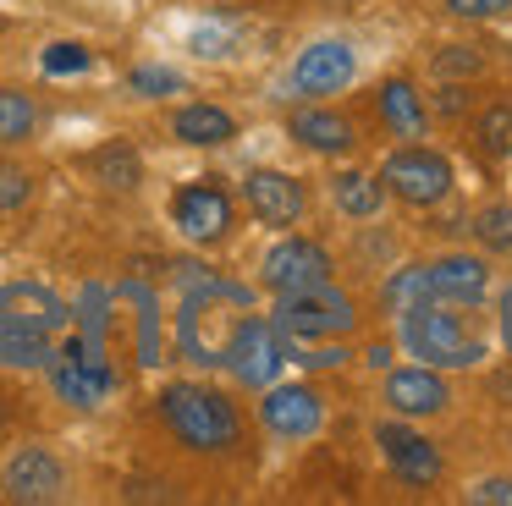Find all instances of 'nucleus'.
I'll list each match as a JSON object with an SVG mask.
<instances>
[{
  "instance_id": "obj_35",
  "label": "nucleus",
  "mask_w": 512,
  "mask_h": 506,
  "mask_svg": "<svg viewBox=\"0 0 512 506\" xmlns=\"http://www.w3.org/2000/svg\"><path fill=\"white\" fill-rule=\"evenodd\" d=\"M0 429H6V402H0Z\"/></svg>"
},
{
  "instance_id": "obj_27",
  "label": "nucleus",
  "mask_w": 512,
  "mask_h": 506,
  "mask_svg": "<svg viewBox=\"0 0 512 506\" xmlns=\"http://www.w3.org/2000/svg\"><path fill=\"white\" fill-rule=\"evenodd\" d=\"M28 198H34V171L17 160H0V215H17Z\"/></svg>"
},
{
  "instance_id": "obj_18",
  "label": "nucleus",
  "mask_w": 512,
  "mask_h": 506,
  "mask_svg": "<svg viewBox=\"0 0 512 506\" xmlns=\"http://www.w3.org/2000/svg\"><path fill=\"white\" fill-rule=\"evenodd\" d=\"M375 110H380V127L391 132V138H430V99L419 94V83L413 77H386V83L375 88Z\"/></svg>"
},
{
  "instance_id": "obj_13",
  "label": "nucleus",
  "mask_w": 512,
  "mask_h": 506,
  "mask_svg": "<svg viewBox=\"0 0 512 506\" xmlns=\"http://www.w3.org/2000/svg\"><path fill=\"white\" fill-rule=\"evenodd\" d=\"M380 402L391 418H441L452 407V380H446V369H430L419 358L391 363L380 380Z\"/></svg>"
},
{
  "instance_id": "obj_10",
  "label": "nucleus",
  "mask_w": 512,
  "mask_h": 506,
  "mask_svg": "<svg viewBox=\"0 0 512 506\" xmlns=\"http://www.w3.org/2000/svg\"><path fill=\"white\" fill-rule=\"evenodd\" d=\"M45 369H50V385H56L61 402L83 407V413H94L116 385V369L105 363V352L89 347V341H78V336H61L56 358H50Z\"/></svg>"
},
{
  "instance_id": "obj_22",
  "label": "nucleus",
  "mask_w": 512,
  "mask_h": 506,
  "mask_svg": "<svg viewBox=\"0 0 512 506\" xmlns=\"http://www.w3.org/2000/svg\"><path fill=\"white\" fill-rule=\"evenodd\" d=\"M474 143L490 160H512V99H490L474 116Z\"/></svg>"
},
{
  "instance_id": "obj_24",
  "label": "nucleus",
  "mask_w": 512,
  "mask_h": 506,
  "mask_svg": "<svg viewBox=\"0 0 512 506\" xmlns=\"http://www.w3.org/2000/svg\"><path fill=\"white\" fill-rule=\"evenodd\" d=\"M424 297H430V275H424V259H419V264H402V270H391L386 286H380V308H386L391 319H397L402 308L424 303Z\"/></svg>"
},
{
  "instance_id": "obj_14",
  "label": "nucleus",
  "mask_w": 512,
  "mask_h": 506,
  "mask_svg": "<svg viewBox=\"0 0 512 506\" xmlns=\"http://www.w3.org/2000/svg\"><path fill=\"white\" fill-rule=\"evenodd\" d=\"M243 204L259 226L287 231V226H298L303 209H309V187H303V176L281 171V165H248L243 171Z\"/></svg>"
},
{
  "instance_id": "obj_12",
  "label": "nucleus",
  "mask_w": 512,
  "mask_h": 506,
  "mask_svg": "<svg viewBox=\"0 0 512 506\" xmlns=\"http://www.w3.org/2000/svg\"><path fill=\"white\" fill-rule=\"evenodd\" d=\"M375 446H380L386 468L397 473L402 484H413V490L441 484L446 457H441V446H435L424 429H413V418H380V424H375Z\"/></svg>"
},
{
  "instance_id": "obj_21",
  "label": "nucleus",
  "mask_w": 512,
  "mask_h": 506,
  "mask_svg": "<svg viewBox=\"0 0 512 506\" xmlns=\"http://www.w3.org/2000/svg\"><path fill=\"white\" fill-rule=\"evenodd\" d=\"M89 171H94V182L116 187V193H133L144 182V160L133 154V143H100L89 154Z\"/></svg>"
},
{
  "instance_id": "obj_3",
  "label": "nucleus",
  "mask_w": 512,
  "mask_h": 506,
  "mask_svg": "<svg viewBox=\"0 0 512 506\" xmlns=\"http://www.w3.org/2000/svg\"><path fill=\"white\" fill-rule=\"evenodd\" d=\"M155 402H160L166 429L188 451L221 457V451H232L237 440H243V413H237V402L226 391H215V385H204V380H171Z\"/></svg>"
},
{
  "instance_id": "obj_16",
  "label": "nucleus",
  "mask_w": 512,
  "mask_h": 506,
  "mask_svg": "<svg viewBox=\"0 0 512 506\" xmlns=\"http://www.w3.org/2000/svg\"><path fill=\"white\" fill-rule=\"evenodd\" d=\"M0 495L6 501H23V506L61 501L67 495V468H61V457L50 446H23L0 468Z\"/></svg>"
},
{
  "instance_id": "obj_4",
  "label": "nucleus",
  "mask_w": 512,
  "mask_h": 506,
  "mask_svg": "<svg viewBox=\"0 0 512 506\" xmlns=\"http://www.w3.org/2000/svg\"><path fill=\"white\" fill-rule=\"evenodd\" d=\"M270 325L287 336V347H303V341H347L358 325H364V314H358L353 292H342V286H336V275H331V281L309 286V292L276 297Z\"/></svg>"
},
{
  "instance_id": "obj_1",
  "label": "nucleus",
  "mask_w": 512,
  "mask_h": 506,
  "mask_svg": "<svg viewBox=\"0 0 512 506\" xmlns=\"http://www.w3.org/2000/svg\"><path fill=\"white\" fill-rule=\"evenodd\" d=\"M72 330V303L45 281L0 286V369H45Z\"/></svg>"
},
{
  "instance_id": "obj_30",
  "label": "nucleus",
  "mask_w": 512,
  "mask_h": 506,
  "mask_svg": "<svg viewBox=\"0 0 512 506\" xmlns=\"http://www.w3.org/2000/svg\"><path fill=\"white\" fill-rule=\"evenodd\" d=\"M452 17H463V22H501V17H512V0H441Z\"/></svg>"
},
{
  "instance_id": "obj_19",
  "label": "nucleus",
  "mask_w": 512,
  "mask_h": 506,
  "mask_svg": "<svg viewBox=\"0 0 512 506\" xmlns=\"http://www.w3.org/2000/svg\"><path fill=\"white\" fill-rule=\"evenodd\" d=\"M171 138L188 143V149H226L237 138V116L226 105H210V99H193L171 116Z\"/></svg>"
},
{
  "instance_id": "obj_7",
  "label": "nucleus",
  "mask_w": 512,
  "mask_h": 506,
  "mask_svg": "<svg viewBox=\"0 0 512 506\" xmlns=\"http://www.w3.org/2000/svg\"><path fill=\"white\" fill-rule=\"evenodd\" d=\"M353 83H358V50H353V39H342V33L309 39L298 50V61H292V72H287V94L292 99H336Z\"/></svg>"
},
{
  "instance_id": "obj_11",
  "label": "nucleus",
  "mask_w": 512,
  "mask_h": 506,
  "mask_svg": "<svg viewBox=\"0 0 512 506\" xmlns=\"http://www.w3.org/2000/svg\"><path fill=\"white\" fill-rule=\"evenodd\" d=\"M259 424H265V435L287 440V446L314 440L325 429V396L309 380H270L259 391Z\"/></svg>"
},
{
  "instance_id": "obj_15",
  "label": "nucleus",
  "mask_w": 512,
  "mask_h": 506,
  "mask_svg": "<svg viewBox=\"0 0 512 506\" xmlns=\"http://www.w3.org/2000/svg\"><path fill=\"white\" fill-rule=\"evenodd\" d=\"M287 138L298 149L320 154V160H342L358 149V127L347 110H336L331 99H303L298 110H287Z\"/></svg>"
},
{
  "instance_id": "obj_9",
  "label": "nucleus",
  "mask_w": 512,
  "mask_h": 506,
  "mask_svg": "<svg viewBox=\"0 0 512 506\" xmlns=\"http://www.w3.org/2000/svg\"><path fill=\"white\" fill-rule=\"evenodd\" d=\"M331 275H336L331 248H325V242H314V237H298V231L276 237L265 248V259H259V286H265L270 297L309 292V286L331 281Z\"/></svg>"
},
{
  "instance_id": "obj_34",
  "label": "nucleus",
  "mask_w": 512,
  "mask_h": 506,
  "mask_svg": "<svg viewBox=\"0 0 512 506\" xmlns=\"http://www.w3.org/2000/svg\"><path fill=\"white\" fill-rule=\"evenodd\" d=\"M364 363H369V369H391V363H397V358H391V341H375V347L364 352Z\"/></svg>"
},
{
  "instance_id": "obj_2",
  "label": "nucleus",
  "mask_w": 512,
  "mask_h": 506,
  "mask_svg": "<svg viewBox=\"0 0 512 506\" xmlns=\"http://www.w3.org/2000/svg\"><path fill=\"white\" fill-rule=\"evenodd\" d=\"M397 341L408 358L430 363V369H479L490 358V336L479 330L474 308L441 303V297H424V303L402 308L397 314Z\"/></svg>"
},
{
  "instance_id": "obj_32",
  "label": "nucleus",
  "mask_w": 512,
  "mask_h": 506,
  "mask_svg": "<svg viewBox=\"0 0 512 506\" xmlns=\"http://www.w3.org/2000/svg\"><path fill=\"white\" fill-rule=\"evenodd\" d=\"M468 501H485V506H512V479L507 473H490V479L468 484Z\"/></svg>"
},
{
  "instance_id": "obj_8",
  "label": "nucleus",
  "mask_w": 512,
  "mask_h": 506,
  "mask_svg": "<svg viewBox=\"0 0 512 506\" xmlns=\"http://www.w3.org/2000/svg\"><path fill=\"white\" fill-rule=\"evenodd\" d=\"M171 226L188 242H199V248H215L237 226V198L226 193L221 176H193V182H182L171 193Z\"/></svg>"
},
{
  "instance_id": "obj_6",
  "label": "nucleus",
  "mask_w": 512,
  "mask_h": 506,
  "mask_svg": "<svg viewBox=\"0 0 512 506\" xmlns=\"http://www.w3.org/2000/svg\"><path fill=\"white\" fill-rule=\"evenodd\" d=\"M221 369L232 374L237 385H248V391H265V385L281 380V369H287V336H281L265 314L232 319L226 347H221Z\"/></svg>"
},
{
  "instance_id": "obj_33",
  "label": "nucleus",
  "mask_w": 512,
  "mask_h": 506,
  "mask_svg": "<svg viewBox=\"0 0 512 506\" xmlns=\"http://www.w3.org/2000/svg\"><path fill=\"white\" fill-rule=\"evenodd\" d=\"M496 330H501V347H507V358H512V281L496 292Z\"/></svg>"
},
{
  "instance_id": "obj_20",
  "label": "nucleus",
  "mask_w": 512,
  "mask_h": 506,
  "mask_svg": "<svg viewBox=\"0 0 512 506\" xmlns=\"http://www.w3.org/2000/svg\"><path fill=\"white\" fill-rule=\"evenodd\" d=\"M331 204H336V215H347V220H380V209H386V182H380L375 171L342 165V171L331 176Z\"/></svg>"
},
{
  "instance_id": "obj_29",
  "label": "nucleus",
  "mask_w": 512,
  "mask_h": 506,
  "mask_svg": "<svg viewBox=\"0 0 512 506\" xmlns=\"http://www.w3.org/2000/svg\"><path fill=\"white\" fill-rule=\"evenodd\" d=\"M127 88L138 99H171V94H182V72H171V66H133Z\"/></svg>"
},
{
  "instance_id": "obj_5",
  "label": "nucleus",
  "mask_w": 512,
  "mask_h": 506,
  "mask_svg": "<svg viewBox=\"0 0 512 506\" xmlns=\"http://www.w3.org/2000/svg\"><path fill=\"white\" fill-rule=\"evenodd\" d=\"M375 176L386 182V198H397V204H408V209H441L457 187V171H452V160H446V149H435V143H424V138L397 143V149L380 160Z\"/></svg>"
},
{
  "instance_id": "obj_23",
  "label": "nucleus",
  "mask_w": 512,
  "mask_h": 506,
  "mask_svg": "<svg viewBox=\"0 0 512 506\" xmlns=\"http://www.w3.org/2000/svg\"><path fill=\"white\" fill-rule=\"evenodd\" d=\"M39 127V105L23 94V88H0V149H17L28 143Z\"/></svg>"
},
{
  "instance_id": "obj_17",
  "label": "nucleus",
  "mask_w": 512,
  "mask_h": 506,
  "mask_svg": "<svg viewBox=\"0 0 512 506\" xmlns=\"http://www.w3.org/2000/svg\"><path fill=\"white\" fill-rule=\"evenodd\" d=\"M424 275H430V297H441V303H457V308H479L490 297V281H496V270H490L485 253H441V259H424Z\"/></svg>"
},
{
  "instance_id": "obj_26",
  "label": "nucleus",
  "mask_w": 512,
  "mask_h": 506,
  "mask_svg": "<svg viewBox=\"0 0 512 506\" xmlns=\"http://www.w3.org/2000/svg\"><path fill=\"white\" fill-rule=\"evenodd\" d=\"M474 237L496 253H512V204H485L474 215Z\"/></svg>"
},
{
  "instance_id": "obj_28",
  "label": "nucleus",
  "mask_w": 512,
  "mask_h": 506,
  "mask_svg": "<svg viewBox=\"0 0 512 506\" xmlns=\"http://www.w3.org/2000/svg\"><path fill=\"white\" fill-rule=\"evenodd\" d=\"M441 83H457V77H479L485 72V55L474 50V44H446L441 55H435V66H430Z\"/></svg>"
},
{
  "instance_id": "obj_25",
  "label": "nucleus",
  "mask_w": 512,
  "mask_h": 506,
  "mask_svg": "<svg viewBox=\"0 0 512 506\" xmlns=\"http://www.w3.org/2000/svg\"><path fill=\"white\" fill-rule=\"evenodd\" d=\"M138 303V363H160V314H155V292L149 286H122Z\"/></svg>"
},
{
  "instance_id": "obj_31",
  "label": "nucleus",
  "mask_w": 512,
  "mask_h": 506,
  "mask_svg": "<svg viewBox=\"0 0 512 506\" xmlns=\"http://www.w3.org/2000/svg\"><path fill=\"white\" fill-rule=\"evenodd\" d=\"M45 72L50 77H61V72H89V50H83V44H50L45 50Z\"/></svg>"
}]
</instances>
